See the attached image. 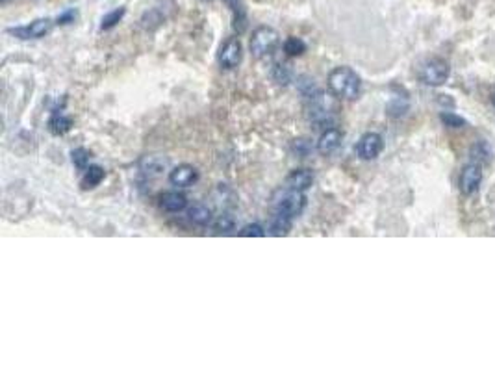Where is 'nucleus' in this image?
Returning <instances> with one entry per match:
<instances>
[{
    "label": "nucleus",
    "instance_id": "f257e3e1",
    "mask_svg": "<svg viewBox=\"0 0 495 371\" xmlns=\"http://www.w3.org/2000/svg\"><path fill=\"white\" fill-rule=\"evenodd\" d=\"M327 86L334 97L341 99V101H354L362 92V78L358 76L354 69L341 65V67L330 71Z\"/></svg>",
    "mask_w": 495,
    "mask_h": 371
},
{
    "label": "nucleus",
    "instance_id": "f03ea898",
    "mask_svg": "<svg viewBox=\"0 0 495 371\" xmlns=\"http://www.w3.org/2000/svg\"><path fill=\"white\" fill-rule=\"evenodd\" d=\"M271 208L277 214L292 215L293 219H295L306 208V197H304L303 191H295V189L282 186V188H278L271 195Z\"/></svg>",
    "mask_w": 495,
    "mask_h": 371
},
{
    "label": "nucleus",
    "instance_id": "7ed1b4c3",
    "mask_svg": "<svg viewBox=\"0 0 495 371\" xmlns=\"http://www.w3.org/2000/svg\"><path fill=\"white\" fill-rule=\"evenodd\" d=\"M250 52L256 59L271 58L280 47V36L275 28L271 27H258L250 36Z\"/></svg>",
    "mask_w": 495,
    "mask_h": 371
},
{
    "label": "nucleus",
    "instance_id": "20e7f679",
    "mask_svg": "<svg viewBox=\"0 0 495 371\" xmlns=\"http://www.w3.org/2000/svg\"><path fill=\"white\" fill-rule=\"evenodd\" d=\"M176 2L175 0H158L155 6H150L149 10L143 11V15L139 19V27L152 32L156 28H160L164 22H167L171 17L175 15Z\"/></svg>",
    "mask_w": 495,
    "mask_h": 371
},
{
    "label": "nucleus",
    "instance_id": "39448f33",
    "mask_svg": "<svg viewBox=\"0 0 495 371\" xmlns=\"http://www.w3.org/2000/svg\"><path fill=\"white\" fill-rule=\"evenodd\" d=\"M449 75H451V67L443 58H429L419 67V80L425 86H443L447 82Z\"/></svg>",
    "mask_w": 495,
    "mask_h": 371
},
{
    "label": "nucleus",
    "instance_id": "423d86ee",
    "mask_svg": "<svg viewBox=\"0 0 495 371\" xmlns=\"http://www.w3.org/2000/svg\"><path fill=\"white\" fill-rule=\"evenodd\" d=\"M56 22L48 17H43V19H36L30 24H24V27H15V28H8L6 32L13 36V38L21 39V41H30V39H41L45 36L50 34V30L54 28Z\"/></svg>",
    "mask_w": 495,
    "mask_h": 371
},
{
    "label": "nucleus",
    "instance_id": "0eeeda50",
    "mask_svg": "<svg viewBox=\"0 0 495 371\" xmlns=\"http://www.w3.org/2000/svg\"><path fill=\"white\" fill-rule=\"evenodd\" d=\"M241 59H243V45H241L240 38H229L221 45L217 54V61L221 65V69H236L241 64Z\"/></svg>",
    "mask_w": 495,
    "mask_h": 371
},
{
    "label": "nucleus",
    "instance_id": "6e6552de",
    "mask_svg": "<svg viewBox=\"0 0 495 371\" xmlns=\"http://www.w3.org/2000/svg\"><path fill=\"white\" fill-rule=\"evenodd\" d=\"M480 182H482V163L469 161L468 166L462 169V173H460V180H458L460 191H462V195L469 197V195L479 191Z\"/></svg>",
    "mask_w": 495,
    "mask_h": 371
},
{
    "label": "nucleus",
    "instance_id": "1a4fd4ad",
    "mask_svg": "<svg viewBox=\"0 0 495 371\" xmlns=\"http://www.w3.org/2000/svg\"><path fill=\"white\" fill-rule=\"evenodd\" d=\"M382 151L384 140L382 136L377 134V132H366L357 143V154L362 160H375Z\"/></svg>",
    "mask_w": 495,
    "mask_h": 371
},
{
    "label": "nucleus",
    "instance_id": "9d476101",
    "mask_svg": "<svg viewBox=\"0 0 495 371\" xmlns=\"http://www.w3.org/2000/svg\"><path fill=\"white\" fill-rule=\"evenodd\" d=\"M199 180V171L189 163H182L169 173V182L176 188H189Z\"/></svg>",
    "mask_w": 495,
    "mask_h": 371
},
{
    "label": "nucleus",
    "instance_id": "9b49d317",
    "mask_svg": "<svg viewBox=\"0 0 495 371\" xmlns=\"http://www.w3.org/2000/svg\"><path fill=\"white\" fill-rule=\"evenodd\" d=\"M314 171L312 169H293L289 173L286 180H284V186L289 189H295V191H306V189L312 188L314 184Z\"/></svg>",
    "mask_w": 495,
    "mask_h": 371
},
{
    "label": "nucleus",
    "instance_id": "f8f14e48",
    "mask_svg": "<svg viewBox=\"0 0 495 371\" xmlns=\"http://www.w3.org/2000/svg\"><path fill=\"white\" fill-rule=\"evenodd\" d=\"M341 141H343V132H341L340 129H332V126H330V129L323 130V134H321V138L317 140V151H320L321 154L329 157V154H332V152L340 149Z\"/></svg>",
    "mask_w": 495,
    "mask_h": 371
},
{
    "label": "nucleus",
    "instance_id": "ddd939ff",
    "mask_svg": "<svg viewBox=\"0 0 495 371\" xmlns=\"http://www.w3.org/2000/svg\"><path fill=\"white\" fill-rule=\"evenodd\" d=\"M224 4L229 6L230 13H232V28L238 34H243L249 27V15H247V8L243 0H223Z\"/></svg>",
    "mask_w": 495,
    "mask_h": 371
},
{
    "label": "nucleus",
    "instance_id": "4468645a",
    "mask_svg": "<svg viewBox=\"0 0 495 371\" xmlns=\"http://www.w3.org/2000/svg\"><path fill=\"white\" fill-rule=\"evenodd\" d=\"M167 167H169L167 158L156 157V154L141 158V161H139V171L147 175V177H160V175L167 171Z\"/></svg>",
    "mask_w": 495,
    "mask_h": 371
},
{
    "label": "nucleus",
    "instance_id": "2eb2a0df",
    "mask_svg": "<svg viewBox=\"0 0 495 371\" xmlns=\"http://www.w3.org/2000/svg\"><path fill=\"white\" fill-rule=\"evenodd\" d=\"M187 206V197L180 191H164L160 195V208H164L165 212L176 214L182 212Z\"/></svg>",
    "mask_w": 495,
    "mask_h": 371
},
{
    "label": "nucleus",
    "instance_id": "dca6fc26",
    "mask_svg": "<svg viewBox=\"0 0 495 371\" xmlns=\"http://www.w3.org/2000/svg\"><path fill=\"white\" fill-rule=\"evenodd\" d=\"M213 199L224 212L234 210L236 206H238V197H236L234 189L230 188L229 184H219L215 191H213Z\"/></svg>",
    "mask_w": 495,
    "mask_h": 371
},
{
    "label": "nucleus",
    "instance_id": "f3484780",
    "mask_svg": "<svg viewBox=\"0 0 495 371\" xmlns=\"http://www.w3.org/2000/svg\"><path fill=\"white\" fill-rule=\"evenodd\" d=\"M71 129H73V119L64 115V113L58 112V110H54L50 119H48V130H50L54 136H64L67 134Z\"/></svg>",
    "mask_w": 495,
    "mask_h": 371
},
{
    "label": "nucleus",
    "instance_id": "a211bd4d",
    "mask_svg": "<svg viewBox=\"0 0 495 371\" xmlns=\"http://www.w3.org/2000/svg\"><path fill=\"white\" fill-rule=\"evenodd\" d=\"M104 177H106V171H104L101 166H89L84 171V177H82L80 180L82 189L96 188V186L104 180Z\"/></svg>",
    "mask_w": 495,
    "mask_h": 371
},
{
    "label": "nucleus",
    "instance_id": "6ab92c4d",
    "mask_svg": "<svg viewBox=\"0 0 495 371\" xmlns=\"http://www.w3.org/2000/svg\"><path fill=\"white\" fill-rule=\"evenodd\" d=\"M292 225H293L292 215L277 214V212H275V215H273L271 219V225H269V232H271L273 236H286V234H289V231H292Z\"/></svg>",
    "mask_w": 495,
    "mask_h": 371
},
{
    "label": "nucleus",
    "instance_id": "aec40b11",
    "mask_svg": "<svg viewBox=\"0 0 495 371\" xmlns=\"http://www.w3.org/2000/svg\"><path fill=\"white\" fill-rule=\"evenodd\" d=\"M187 217L192 223L199 226H206L212 223V210L208 208L206 205H193L189 210H187Z\"/></svg>",
    "mask_w": 495,
    "mask_h": 371
},
{
    "label": "nucleus",
    "instance_id": "412c9836",
    "mask_svg": "<svg viewBox=\"0 0 495 371\" xmlns=\"http://www.w3.org/2000/svg\"><path fill=\"white\" fill-rule=\"evenodd\" d=\"M236 228V219L234 215L229 212H223L221 215H217V219L213 221V231L217 234H230Z\"/></svg>",
    "mask_w": 495,
    "mask_h": 371
},
{
    "label": "nucleus",
    "instance_id": "4be33fe9",
    "mask_svg": "<svg viewBox=\"0 0 495 371\" xmlns=\"http://www.w3.org/2000/svg\"><path fill=\"white\" fill-rule=\"evenodd\" d=\"M284 52L288 54V56H292V58H295V56H303V54L306 52V43H304L301 38L292 36V38H288L286 41H284Z\"/></svg>",
    "mask_w": 495,
    "mask_h": 371
},
{
    "label": "nucleus",
    "instance_id": "5701e85b",
    "mask_svg": "<svg viewBox=\"0 0 495 371\" xmlns=\"http://www.w3.org/2000/svg\"><path fill=\"white\" fill-rule=\"evenodd\" d=\"M124 15H127V10H124V8H117V10L106 13V15L102 17L101 30H112L113 27H117L119 22L123 21Z\"/></svg>",
    "mask_w": 495,
    "mask_h": 371
},
{
    "label": "nucleus",
    "instance_id": "b1692460",
    "mask_svg": "<svg viewBox=\"0 0 495 371\" xmlns=\"http://www.w3.org/2000/svg\"><path fill=\"white\" fill-rule=\"evenodd\" d=\"M71 160H73V163H75L76 169L85 171V169L89 167L91 152L87 151V149H84V147H78V149H75V151L71 152Z\"/></svg>",
    "mask_w": 495,
    "mask_h": 371
},
{
    "label": "nucleus",
    "instance_id": "393cba45",
    "mask_svg": "<svg viewBox=\"0 0 495 371\" xmlns=\"http://www.w3.org/2000/svg\"><path fill=\"white\" fill-rule=\"evenodd\" d=\"M386 110H388V115H392V117H401V115H405L408 112V101L405 97H394L386 106Z\"/></svg>",
    "mask_w": 495,
    "mask_h": 371
},
{
    "label": "nucleus",
    "instance_id": "a878e982",
    "mask_svg": "<svg viewBox=\"0 0 495 371\" xmlns=\"http://www.w3.org/2000/svg\"><path fill=\"white\" fill-rule=\"evenodd\" d=\"M471 158H473V161H479V163H482V161H490L492 158L490 145H488L486 141L475 143L473 149H471Z\"/></svg>",
    "mask_w": 495,
    "mask_h": 371
},
{
    "label": "nucleus",
    "instance_id": "bb28decb",
    "mask_svg": "<svg viewBox=\"0 0 495 371\" xmlns=\"http://www.w3.org/2000/svg\"><path fill=\"white\" fill-rule=\"evenodd\" d=\"M271 76L273 80L277 82V84H280V86H286V84H289V80H292V73H289V69L284 64L273 65Z\"/></svg>",
    "mask_w": 495,
    "mask_h": 371
},
{
    "label": "nucleus",
    "instance_id": "cd10ccee",
    "mask_svg": "<svg viewBox=\"0 0 495 371\" xmlns=\"http://www.w3.org/2000/svg\"><path fill=\"white\" fill-rule=\"evenodd\" d=\"M440 119H442V123L445 124V126H449V129H464V126L468 124L466 119L460 117V115H457V113L453 112H442L440 113Z\"/></svg>",
    "mask_w": 495,
    "mask_h": 371
},
{
    "label": "nucleus",
    "instance_id": "c85d7f7f",
    "mask_svg": "<svg viewBox=\"0 0 495 371\" xmlns=\"http://www.w3.org/2000/svg\"><path fill=\"white\" fill-rule=\"evenodd\" d=\"M310 151H312V143H310L308 140L299 138V140L292 141V152L293 154H297L299 158H306L310 154Z\"/></svg>",
    "mask_w": 495,
    "mask_h": 371
},
{
    "label": "nucleus",
    "instance_id": "c756f323",
    "mask_svg": "<svg viewBox=\"0 0 495 371\" xmlns=\"http://www.w3.org/2000/svg\"><path fill=\"white\" fill-rule=\"evenodd\" d=\"M241 238H264L266 236V231L264 226L258 225V223H250V225H245L240 231Z\"/></svg>",
    "mask_w": 495,
    "mask_h": 371
},
{
    "label": "nucleus",
    "instance_id": "7c9ffc66",
    "mask_svg": "<svg viewBox=\"0 0 495 371\" xmlns=\"http://www.w3.org/2000/svg\"><path fill=\"white\" fill-rule=\"evenodd\" d=\"M76 21V10H67L64 11L62 15H58V19H56V24H59V27H65V24H71V22Z\"/></svg>",
    "mask_w": 495,
    "mask_h": 371
},
{
    "label": "nucleus",
    "instance_id": "2f4dec72",
    "mask_svg": "<svg viewBox=\"0 0 495 371\" xmlns=\"http://www.w3.org/2000/svg\"><path fill=\"white\" fill-rule=\"evenodd\" d=\"M10 2H11V0H0V4H2V6L10 4Z\"/></svg>",
    "mask_w": 495,
    "mask_h": 371
},
{
    "label": "nucleus",
    "instance_id": "473e14b6",
    "mask_svg": "<svg viewBox=\"0 0 495 371\" xmlns=\"http://www.w3.org/2000/svg\"><path fill=\"white\" fill-rule=\"evenodd\" d=\"M492 104H494V106H495V93H494V95H492Z\"/></svg>",
    "mask_w": 495,
    "mask_h": 371
}]
</instances>
